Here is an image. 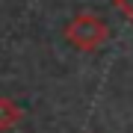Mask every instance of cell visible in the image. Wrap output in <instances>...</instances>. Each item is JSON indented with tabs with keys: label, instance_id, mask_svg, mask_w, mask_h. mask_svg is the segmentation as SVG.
<instances>
[{
	"label": "cell",
	"instance_id": "obj_1",
	"mask_svg": "<svg viewBox=\"0 0 133 133\" xmlns=\"http://www.w3.org/2000/svg\"><path fill=\"white\" fill-rule=\"evenodd\" d=\"M68 38L83 50H92V48H101L107 42V27L104 21L92 18V15H80L71 27H68Z\"/></svg>",
	"mask_w": 133,
	"mask_h": 133
}]
</instances>
